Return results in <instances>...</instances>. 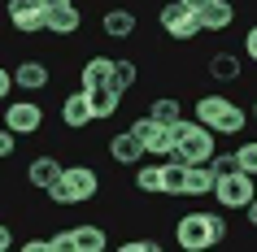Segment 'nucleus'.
<instances>
[{
	"mask_svg": "<svg viewBox=\"0 0 257 252\" xmlns=\"http://www.w3.org/2000/svg\"><path fill=\"white\" fill-rule=\"evenodd\" d=\"M253 118H257V100H253Z\"/></svg>",
	"mask_w": 257,
	"mask_h": 252,
	"instance_id": "obj_40",
	"label": "nucleus"
},
{
	"mask_svg": "<svg viewBox=\"0 0 257 252\" xmlns=\"http://www.w3.org/2000/svg\"><path fill=\"white\" fill-rule=\"evenodd\" d=\"M235 161H240L244 174H253V178H257V139H244V144L235 148Z\"/></svg>",
	"mask_w": 257,
	"mask_h": 252,
	"instance_id": "obj_27",
	"label": "nucleus"
},
{
	"mask_svg": "<svg viewBox=\"0 0 257 252\" xmlns=\"http://www.w3.org/2000/svg\"><path fill=\"white\" fill-rule=\"evenodd\" d=\"M136 191H144V196H166L162 191V165H140L136 170Z\"/></svg>",
	"mask_w": 257,
	"mask_h": 252,
	"instance_id": "obj_25",
	"label": "nucleus"
},
{
	"mask_svg": "<svg viewBox=\"0 0 257 252\" xmlns=\"http://www.w3.org/2000/svg\"><path fill=\"white\" fill-rule=\"evenodd\" d=\"M109 83H113V87H118V92L126 96V92H131V87L140 83V66L131 61V57H113V70H109Z\"/></svg>",
	"mask_w": 257,
	"mask_h": 252,
	"instance_id": "obj_23",
	"label": "nucleus"
},
{
	"mask_svg": "<svg viewBox=\"0 0 257 252\" xmlns=\"http://www.w3.org/2000/svg\"><path fill=\"white\" fill-rule=\"evenodd\" d=\"M214 196L222 209H244L248 200L257 196V178L244 170H231V174H218L214 178Z\"/></svg>",
	"mask_w": 257,
	"mask_h": 252,
	"instance_id": "obj_3",
	"label": "nucleus"
},
{
	"mask_svg": "<svg viewBox=\"0 0 257 252\" xmlns=\"http://www.w3.org/2000/svg\"><path fill=\"white\" fill-rule=\"evenodd\" d=\"M22 252H48V239H27V243H22Z\"/></svg>",
	"mask_w": 257,
	"mask_h": 252,
	"instance_id": "obj_35",
	"label": "nucleus"
},
{
	"mask_svg": "<svg viewBox=\"0 0 257 252\" xmlns=\"http://www.w3.org/2000/svg\"><path fill=\"white\" fill-rule=\"evenodd\" d=\"M175 239L183 252H205L214 248V235H209V213H183L175 222Z\"/></svg>",
	"mask_w": 257,
	"mask_h": 252,
	"instance_id": "obj_6",
	"label": "nucleus"
},
{
	"mask_svg": "<svg viewBox=\"0 0 257 252\" xmlns=\"http://www.w3.org/2000/svg\"><path fill=\"white\" fill-rule=\"evenodd\" d=\"M209 170L214 174H231V170H240V161H235V152H214V157H209Z\"/></svg>",
	"mask_w": 257,
	"mask_h": 252,
	"instance_id": "obj_28",
	"label": "nucleus"
},
{
	"mask_svg": "<svg viewBox=\"0 0 257 252\" xmlns=\"http://www.w3.org/2000/svg\"><path fill=\"white\" fill-rule=\"evenodd\" d=\"M61 122H66L70 131H83V126H92V100H87V92H70L66 100H61Z\"/></svg>",
	"mask_w": 257,
	"mask_h": 252,
	"instance_id": "obj_11",
	"label": "nucleus"
},
{
	"mask_svg": "<svg viewBox=\"0 0 257 252\" xmlns=\"http://www.w3.org/2000/svg\"><path fill=\"white\" fill-rule=\"evenodd\" d=\"M96 191H100V178L92 165H66L57 174V183L48 187V200L53 204H87V200H96Z\"/></svg>",
	"mask_w": 257,
	"mask_h": 252,
	"instance_id": "obj_1",
	"label": "nucleus"
},
{
	"mask_svg": "<svg viewBox=\"0 0 257 252\" xmlns=\"http://www.w3.org/2000/svg\"><path fill=\"white\" fill-rule=\"evenodd\" d=\"M100 31L109 40H131L136 35V14L131 9H105L100 14Z\"/></svg>",
	"mask_w": 257,
	"mask_h": 252,
	"instance_id": "obj_15",
	"label": "nucleus"
},
{
	"mask_svg": "<svg viewBox=\"0 0 257 252\" xmlns=\"http://www.w3.org/2000/svg\"><path fill=\"white\" fill-rule=\"evenodd\" d=\"M14 148H18V135L9 131L5 122H0V161H5V157H14Z\"/></svg>",
	"mask_w": 257,
	"mask_h": 252,
	"instance_id": "obj_29",
	"label": "nucleus"
},
{
	"mask_svg": "<svg viewBox=\"0 0 257 252\" xmlns=\"http://www.w3.org/2000/svg\"><path fill=\"white\" fill-rule=\"evenodd\" d=\"M87 92V100H92V118L100 122V118H113L122 109V92L113 87V83H100V87H83Z\"/></svg>",
	"mask_w": 257,
	"mask_h": 252,
	"instance_id": "obj_12",
	"label": "nucleus"
},
{
	"mask_svg": "<svg viewBox=\"0 0 257 252\" xmlns=\"http://www.w3.org/2000/svg\"><path fill=\"white\" fill-rule=\"evenodd\" d=\"M244 217H248V226H253V230H257V196L248 200V204H244Z\"/></svg>",
	"mask_w": 257,
	"mask_h": 252,
	"instance_id": "obj_36",
	"label": "nucleus"
},
{
	"mask_svg": "<svg viewBox=\"0 0 257 252\" xmlns=\"http://www.w3.org/2000/svg\"><path fill=\"white\" fill-rule=\"evenodd\" d=\"M214 139L218 135L205 126V122H196V118H179L175 122V157L179 161H188V165H201V161H209L214 157Z\"/></svg>",
	"mask_w": 257,
	"mask_h": 252,
	"instance_id": "obj_2",
	"label": "nucleus"
},
{
	"mask_svg": "<svg viewBox=\"0 0 257 252\" xmlns=\"http://www.w3.org/2000/svg\"><path fill=\"white\" fill-rule=\"evenodd\" d=\"M109 157L118 161V165H140V157H144V144H140L131 131H122L109 139Z\"/></svg>",
	"mask_w": 257,
	"mask_h": 252,
	"instance_id": "obj_17",
	"label": "nucleus"
},
{
	"mask_svg": "<svg viewBox=\"0 0 257 252\" xmlns=\"http://www.w3.org/2000/svg\"><path fill=\"white\" fill-rule=\"evenodd\" d=\"M157 248H162L157 239H126L122 243V252H157Z\"/></svg>",
	"mask_w": 257,
	"mask_h": 252,
	"instance_id": "obj_31",
	"label": "nucleus"
},
{
	"mask_svg": "<svg viewBox=\"0 0 257 252\" xmlns=\"http://www.w3.org/2000/svg\"><path fill=\"white\" fill-rule=\"evenodd\" d=\"M196 18H201V31H227L235 22V5L231 0H209Z\"/></svg>",
	"mask_w": 257,
	"mask_h": 252,
	"instance_id": "obj_16",
	"label": "nucleus"
},
{
	"mask_svg": "<svg viewBox=\"0 0 257 252\" xmlns=\"http://www.w3.org/2000/svg\"><path fill=\"white\" fill-rule=\"evenodd\" d=\"M183 5H188L192 14H201V9H205V5H209V0H183Z\"/></svg>",
	"mask_w": 257,
	"mask_h": 252,
	"instance_id": "obj_38",
	"label": "nucleus"
},
{
	"mask_svg": "<svg viewBox=\"0 0 257 252\" xmlns=\"http://www.w3.org/2000/svg\"><path fill=\"white\" fill-rule=\"evenodd\" d=\"M66 170V165H61V161L57 157H48V152H44V157H31V165H27V183L35 187V191H48V187L57 183V174Z\"/></svg>",
	"mask_w": 257,
	"mask_h": 252,
	"instance_id": "obj_13",
	"label": "nucleus"
},
{
	"mask_svg": "<svg viewBox=\"0 0 257 252\" xmlns=\"http://www.w3.org/2000/svg\"><path fill=\"white\" fill-rule=\"evenodd\" d=\"M149 118L162 122V126H175V122L183 118V105H179L175 96H157V100H153V109H149Z\"/></svg>",
	"mask_w": 257,
	"mask_h": 252,
	"instance_id": "obj_24",
	"label": "nucleus"
},
{
	"mask_svg": "<svg viewBox=\"0 0 257 252\" xmlns=\"http://www.w3.org/2000/svg\"><path fill=\"white\" fill-rule=\"evenodd\" d=\"M183 183H188V161H179L175 152L162 161V191L166 196H183Z\"/></svg>",
	"mask_w": 257,
	"mask_h": 252,
	"instance_id": "obj_18",
	"label": "nucleus"
},
{
	"mask_svg": "<svg viewBox=\"0 0 257 252\" xmlns=\"http://www.w3.org/2000/svg\"><path fill=\"white\" fill-rule=\"evenodd\" d=\"M227 100H231V96H214V92L201 96V100H196V122H205V126H209V122L222 113V105H227Z\"/></svg>",
	"mask_w": 257,
	"mask_h": 252,
	"instance_id": "obj_26",
	"label": "nucleus"
},
{
	"mask_svg": "<svg viewBox=\"0 0 257 252\" xmlns=\"http://www.w3.org/2000/svg\"><path fill=\"white\" fill-rule=\"evenodd\" d=\"M244 57H248V61H257V27L244 35Z\"/></svg>",
	"mask_w": 257,
	"mask_h": 252,
	"instance_id": "obj_33",
	"label": "nucleus"
},
{
	"mask_svg": "<svg viewBox=\"0 0 257 252\" xmlns=\"http://www.w3.org/2000/svg\"><path fill=\"white\" fill-rule=\"evenodd\" d=\"M83 27V9L70 0V5H57V9H44V31L53 35H74Z\"/></svg>",
	"mask_w": 257,
	"mask_h": 252,
	"instance_id": "obj_10",
	"label": "nucleus"
},
{
	"mask_svg": "<svg viewBox=\"0 0 257 252\" xmlns=\"http://www.w3.org/2000/svg\"><path fill=\"white\" fill-rule=\"evenodd\" d=\"M109 70H113V57H87L79 66V83L83 87H100V83H109Z\"/></svg>",
	"mask_w": 257,
	"mask_h": 252,
	"instance_id": "obj_22",
	"label": "nucleus"
},
{
	"mask_svg": "<svg viewBox=\"0 0 257 252\" xmlns=\"http://www.w3.org/2000/svg\"><path fill=\"white\" fill-rule=\"evenodd\" d=\"M9 243H14V230H9V226H0V252L9 248Z\"/></svg>",
	"mask_w": 257,
	"mask_h": 252,
	"instance_id": "obj_37",
	"label": "nucleus"
},
{
	"mask_svg": "<svg viewBox=\"0 0 257 252\" xmlns=\"http://www.w3.org/2000/svg\"><path fill=\"white\" fill-rule=\"evenodd\" d=\"M5 14H9V22H14L18 35H40L44 31V5L40 0H9Z\"/></svg>",
	"mask_w": 257,
	"mask_h": 252,
	"instance_id": "obj_8",
	"label": "nucleus"
},
{
	"mask_svg": "<svg viewBox=\"0 0 257 252\" xmlns=\"http://www.w3.org/2000/svg\"><path fill=\"white\" fill-rule=\"evenodd\" d=\"M157 22H162V31L170 35V40H179V44H188V40H196V35H201V18L192 14L183 0H170V5H162Z\"/></svg>",
	"mask_w": 257,
	"mask_h": 252,
	"instance_id": "obj_5",
	"label": "nucleus"
},
{
	"mask_svg": "<svg viewBox=\"0 0 257 252\" xmlns=\"http://www.w3.org/2000/svg\"><path fill=\"white\" fill-rule=\"evenodd\" d=\"M48 252H70V230H57V235L48 239Z\"/></svg>",
	"mask_w": 257,
	"mask_h": 252,
	"instance_id": "obj_32",
	"label": "nucleus"
},
{
	"mask_svg": "<svg viewBox=\"0 0 257 252\" xmlns=\"http://www.w3.org/2000/svg\"><path fill=\"white\" fill-rule=\"evenodd\" d=\"M48 83H53V70H48V61H40V57L18 61V70H14V87H22V92H44Z\"/></svg>",
	"mask_w": 257,
	"mask_h": 252,
	"instance_id": "obj_9",
	"label": "nucleus"
},
{
	"mask_svg": "<svg viewBox=\"0 0 257 252\" xmlns=\"http://www.w3.org/2000/svg\"><path fill=\"white\" fill-rule=\"evenodd\" d=\"M244 122H248V118H244V109L235 105V100H227V105H222V113L209 122V131H214V135H240Z\"/></svg>",
	"mask_w": 257,
	"mask_h": 252,
	"instance_id": "obj_20",
	"label": "nucleus"
},
{
	"mask_svg": "<svg viewBox=\"0 0 257 252\" xmlns=\"http://www.w3.org/2000/svg\"><path fill=\"white\" fill-rule=\"evenodd\" d=\"M44 9H57V5H70V0H40Z\"/></svg>",
	"mask_w": 257,
	"mask_h": 252,
	"instance_id": "obj_39",
	"label": "nucleus"
},
{
	"mask_svg": "<svg viewBox=\"0 0 257 252\" xmlns=\"http://www.w3.org/2000/svg\"><path fill=\"white\" fill-rule=\"evenodd\" d=\"M126 131L144 144V157H170L175 152V126H162V122H153V118H136Z\"/></svg>",
	"mask_w": 257,
	"mask_h": 252,
	"instance_id": "obj_4",
	"label": "nucleus"
},
{
	"mask_svg": "<svg viewBox=\"0 0 257 252\" xmlns=\"http://www.w3.org/2000/svg\"><path fill=\"white\" fill-rule=\"evenodd\" d=\"M9 92H14V74H9V70L0 66V100H5Z\"/></svg>",
	"mask_w": 257,
	"mask_h": 252,
	"instance_id": "obj_34",
	"label": "nucleus"
},
{
	"mask_svg": "<svg viewBox=\"0 0 257 252\" xmlns=\"http://www.w3.org/2000/svg\"><path fill=\"white\" fill-rule=\"evenodd\" d=\"M209 235H214V243L227 239V217H222V213H209Z\"/></svg>",
	"mask_w": 257,
	"mask_h": 252,
	"instance_id": "obj_30",
	"label": "nucleus"
},
{
	"mask_svg": "<svg viewBox=\"0 0 257 252\" xmlns=\"http://www.w3.org/2000/svg\"><path fill=\"white\" fill-rule=\"evenodd\" d=\"M0 122L14 135H35V131H44V109H40V100H14V105H5Z\"/></svg>",
	"mask_w": 257,
	"mask_h": 252,
	"instance_id": "obj_7",
	"label": "nucleus"
},
{
	"mask_svg": "<svg viewBox=\"0 0 257 252\" xmlns=\"http://www.w3.org/2000/svg\"><path fill=\"white\" fill-rule=\"evenodd\" d=\"M105 243H109L105 226H92V222L70 226V252H105Z\"/></svg>",
	"mask_w": 257,
	"mask_h": 252,
	"instance_id": "obj_14",
	"label": "nucleus"
},
{
	"mask_svg": "<svg viewBox=\"0 0 257 252\" xmlns=\"http://www.w3.org/2000/svg\"><path fill=\"white\" fill-rule=\"evenodd\" d=\"M205 70H209V79H218V83H235V79L244 74L235 53H214L209 61H205Z\"/></svg>",
	"mask_w": 257,
	"mask_h": 252,
	"instance_id": "obj_19",
	"label": "nucleus"
},
{
	"mask_svg": "<svg viewBox=\"0 0 257 252\" xmlns=\"http://www.w3.org/2000/svg\"><path fill=\"white\" fill-rule=\"evenodd\" d=\"M214 178H218V174L209 170V161H201V165H188L183 196H209V191H214Z\"/></svg>",
	"mask_w": 257,
	"mask_h": 252,
	"instance_id": "obj_21",
	"label": "nucleus"
}]
</instances>
